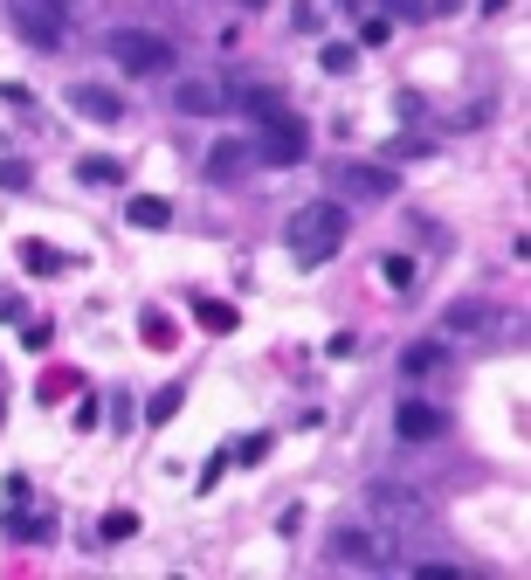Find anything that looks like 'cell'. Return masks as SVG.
Segmentation results:
<instances>
[{"mask_svg": "<svg viewBox=\"0 0 531 580\" xmlns=\"http://www.w3.org/2000/svg\"><path fill=\"white\" fill-rule=\"evenodd\" d=\"M173 415H180V387H166V395L152 401V422H173Z\"/></svg>", "mask_w": 531, "mask_h": 580, "instance_id": "24", "label": "cell"}, {"mask_svg": "<svg viewBox=\"0 0 531 580\" xmlns=\"http://www.w3.org/2000/svg\"><path fill=\"white\" fill-rule=\"evenodd\" d=\"M111 63L125 69V77H159L166 63H173V42L152 28H118L111 35Z\"/></svg>", "mask_w": 531, "mask_h": 580, "instance_id": "5", "label": "cell"}, {"mask_svg": "<svg viewBox=\"0 0 531 580\" xmlns=\"http://www.w3.org/2000/svg\"><path fill=\"white\" fill-rule=\"evenodd\" d=\"M242 159H249V153H242L235 139H221L215 153H207V173H215V180H235V173H242Z\"/></svg>", "mask_w": 531, "mask_h": 580, "instance_id": "13", "label": "cell"}, {"mask_svg": "<svg viewBox=\"0 0 531 580\" xmlns=\"http://www.w3.org/2000/svg\"><path fill=\"white\" fill-rule=\"evenodd\" d=\"M49 532H55V518L35 504L28 477H8V539H49Z\"/></svg>", "mask_w": 531, "mask_h": 580, "instance_id": "6", "label": "cell"}, {"mask_svg": "<svg viewBox=\"0 0 531 580\" xmlns=\"http://www.w3.org/2000/svg\"><path fill=\"white\" fill-rule=\"evenodd\" d=\"M131 532H139V518H131V512H104V539H111V546L131 539Z\"/></svg>", "mask_w": 531, "mask_h": 580, "instance_id": "19", "label": "cell"}, {"mask_svg": "<svg viewBox=\"0 0 531 580\" xmlns=\"http://www.w3.org/2000/svg\"><path fill=\"white\" fill-rule=\"evenodd\" d=\"M346 235H352L346 201H303L290 215V229H283V249L297 256V270H318V263H332V256L346 249Z\"/></svg>", "mask_w": 531, "mask_h": 580, "instance_id": "1", "label": "cell"}, {"mask_svg": "<svg viewBox=\"0 0 531 580\" xmlns=\"http://www.w3.org/2000/svg\"><path fill=\"white\" fill-rule=\"evenodd\" d=\"M352 63H359V55H352V42H332V49H325V69H332V77H346Z\"/></svg>", "mask_w": 531, "mask_h": 580, "instance_id": "20", "label": "cell"}, {"mask_svg": "<svg viewBox=\"0 0 531 580\" xmlns=\"http://www.w3.org/2000/svg\"><path fill=\"white\" fill-rule=\"evenodd\" d=\"M194 318H200L207 332H235V325H242L235 305H221V297H194Z\"/></svg>", "mask_w": 531, "mask_h": 580, "instance_id": "12", "label": "cell"}, {"mask_svg": "<svg viewBox=\"0 0 531 580\" xmlns=\"http://www.w3.org/2000/svg\"><path fill=\"white\" fill-rule=\"evenodd\" d=\"M215 104H221V83H207V77H186L180 83V111H186V118H207Z\"/></svg>", "mask_w": 531, "mask_h": 580, "instance_id": "10", "label": "cell"}, {"mask_svg": "<svg viewBox=\"0 0 531 580\" xmlns=\"http://www.w3.org/2000/svg\"><path fill=\"white\" fill-rule=\"evenodd\" d=\"M379 276H387L393 291H414V263H407V256H387V263H379Z\"/></svg>", "mask_w": 531, "mask_h": 580, "instance_id": "18", "label": "cell"}, {"mask_svg": "<svg viewBox=\"0 0 531 580\" xmlns=\"http://www.w3.org/2000/svg\"><path fill=\"white\" fill-rule=\"evenodd\" d=\"M332 186L346 201H387L401 180H393V166H332Z\"/></svg>", "mask_w": 531, "mask_h": 580, "instance_id": "7", "label": "cell"}, {"mask_svg": "<svg viewBox=\"0 0 531 580\" xmlns=\"http://www.w3.org/2000/svg\"><path fill=\"white\" fill-rule=\"evenodd\" d=\"M76 173H83L90 186H111V180H118V173H125V166H118V159H111V153H90V159H76Z\"/></svg>", "mask_w": 531, "mask_h": 580, "instance_id": "15", "label": "cell"}, {"mask_svg": "<svg viewBox=\"0 0 531 580\" xmlns=\"http://www.w3.org/2000/svg\"><path fill=\"white\" fill-rule=\"evenodd\" d=\"M69 387H83V381H69V373H49V381H42V401H63Z\"/></svg>", "mask_w": 531, "mask_h": 580, "instance_id": "25", "label": "cell"}, {"mask_svg": "<svg viewBox=\"0 0 531 580\" xmlns=\"http://www.w3.org/2000/svg\"><path fill=\"white\" fill-rule=\"evenodd\" d=\"M242 8H262V0H242Z\"/></svg>", "mask_w": 531, "mask_h": 580, "instance_id": "27", "label": "cell"}, {"mask_svg": "<svg viewBox=\"0 0 531 580\" xmlns=\"http://www.w3.org/2000/svg\"><path fill=\"white\" fill-rule=\"evenodd\" d=\"M131 229H173V208H166V201L159 194H139V201H131Z\"/></svg>", "mask_w": 531, "mask_h": 580, "instance_id": "11", "label": "cell"}, {"mask_svg": "<svg viewBox=\"0 0 531 580\" xmlns=\"http://www.w3.org/2000/svg\"><path fill=\"white\" fill-rule=\"evenodd\" d=\"M435 366H442V339H422L401 352V373H435Z\"/></svg>", "mask_w": 531, "mask_h": 580, "instance_id": "14", "label": "cell"}, {"mask_svg": "<svg viewBox=\"0 0 531 580\" xmlns=\"http://www.w3.org/2000/svg\"><path fill=\"white\" fill-rule=\"evenodd\" d=\"M8 22L22 28V42H35V49H63L69 22H76V0H8Z\"/></svg>", "mask_w": 531, "mask_h": 580, "instance_id": "3", "label": "cell"}, {"mask_svg": "<svg viewBox=\"0 0 531 580\" xmlns=\"http://www.w3.org/2000/svg\"><path fill=\"white\" fill-rule=\"evenodd\" d=\"M173 339H180L173 318H166V311H145V346H152V352H173Z\"/></svg>", "mask_w": 531, "mask_h": 580, "instance_id": "16", "label": "cell"}, {"mask_svg": "<svg viewBox=\"0 0 531 580\" xmlns=\"http://www.w3.org/2000/svg\"><path fill=\"white\" fill-rule=\"evenodd\" d=\"M463 325H483V305H449V332H463Z\"/></svg>", "mask_w": 531, "mask_h": 580, "instance_id": "22", "label": "cell"}, {"mask_svg": "<svg viewBox=\"0 0 531 580\" xmlns=\"http://www.w3.org/2000/svg\"><path fill=\"white\" fill-rule=\"evenodd\" d=\"M387 35H393V22H387V14H373V22L359 28V42H366V49H379V42H387Z\"/></svg>", "mask_w": 531, "mask_h": 580, "instance_id": "21", "label": "cell"}, {"mask_svg": "<svg viewBox=\"0 0 531 580\" xmlns=\"http://www.w3.org/2000/svg\"><path fill=\"white\" fill-rule=\"evenodd\" d=\"M0 186H28V166H14V159H0Z\"/></svg>", "mask_w": 531, "mask_h": 580, "instance_id": "26", "label": "cell"}, {"mask_svg": "<svg viewBox=\"0 0 531 580\" xmlns=\"http://www.w3.org/2000/svg\"><path fill=\"white\" fill-rule=\"evenodd\" d=\"M69 111L90 118V125H125V98L104 90V83H69Z\"/></svg>", "mask_w": 531, "mask_h": 580, "instance_id": "8", "label": "cell"}, {"mask_svg": "<svg viewBox=\"0 0 531 580\" xmlns=\"http://www.w3.org/2000/svg\"><path fill=\"white\" fill-rule=\"evenodd\" d=\"M256 125H262V159H270V166H297L303 153H311V132H303V118L290 104L256 111Z\"/></svg>", "mask_w": 531, "mask_h": 580, "instance_id": "4", "label": "cell"}, {"mask_svg": "<svg viewBox=\"0 0 531 580\" xmlns=\"http://www.w3.org/2000/svg\"><path fill=\"white\" fill-rule=\"evenodd\" d=\"M22 263H28V270H63L69 256H63V249H49V242H22Z\"/></svg>", "mask_w": 531, "mask_h": 580, "instance_id": "17", "label": "cell"}, {"mask_svg": "<svg viewBox=\"0 0 531 580\" xmlns=\"http://www.w3.org/2000/svg\"><path fill=\"white\" fill-rule=\"evenodd\" d=\"M332 559L359 573H393L401 567V539L387 526H373V518H346V526H332Z\"/></svg>", "mask_w": 531, "mask_h": 580, "instance_id": "2", "label": "cell"}, {"mask_svg": "<svg viewBox=\"0 0 531 580\" xmlns=\"http://www.w3.org/2000/svg\"><path fill=\"white\" fill-rule=\"evenodd\" d=\"M393 428H401V442H435L449 428V415H442V408H428V401H401Z\"/></svg>", "mask_w": 531, "mask_h": 580, "instance_id": "9", "label": "cell"}, {"mask_svg": "<svg viewBox=\"0 0 531 580\" xmlns=\"http://www.w3.org/2000/svg\"><path fill=\"white\" fill-rule=\"evenodd\" d=\"M270 456V436H249V442H235V463H262Z\"/></svg>", "mask_w": 531, "mask_h": 580, "instance_id": "23", "label": "cell"}]
</instances>
